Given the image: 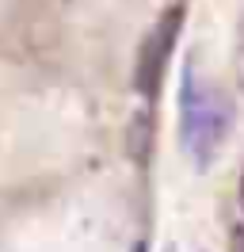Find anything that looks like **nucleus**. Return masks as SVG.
<instances>
[{
	"label": "nucleus",
	"mask_w": 244,
	"mask_h": 252,
	"mask_svg": "<svg viewBox=\"0 0 244 252\" xmlns=\"http://www.w3.org/2000/svg\"><path fill=\"white\" fill-rule=\"evenodd\" d=\"M233 252H244V225L233 233Z\"/></svg>",
	"instance_id": "obj_3"
},
{
	"label": "nucleus",
	"mask_w": 244,
	"mask_h": 252,
	"mask_svg": "<svg viewBox=\"0 0 244 252\" xmlns=\"http://www.w3.org/2000/svg\"><path fill=\"white\" fill-rule=\"evenodd\" d=\"M233 134V99L217 80L202 77L195 65L183 69V88H180V138L187 157L198 168L217 160Z\"/></svg>",
	"instance_id": "obj_1"
},
{
	"label": "nucleus",
	"mask_w": 244,
	"mask_h": 252,
	"mask_svg": "<svg viewBox=\"0 0 244 252\" xmlns=\"http://www.w3.org/2000/svg\"><path fill=\"white\" fill-rule=\"evenodd\" d=\"M237 199H241V214H244V172H241V184H237Z\"/></svg>",
	"instance_id": "obj_4"
},
{
	"label": "nucleus",
	"mask_w": 244,
	"mask_h": 252,
	"mask_svg": "<svg viewBox=\"0 0 244 252\" xmlns=\"http://www.w3.org/2000/svg\"><path fill=\"white\" fill-rule=\"evenodd\" d=\"M180 27H183V8L172 4V8H164V16L152 23V31L145 34V42L137 50V65H134V88L141 95H156L160 80H164V69L172 62L176 38H180Z\"/></svg>",
	"instance_id": "obj_2"
}]
</instances>
